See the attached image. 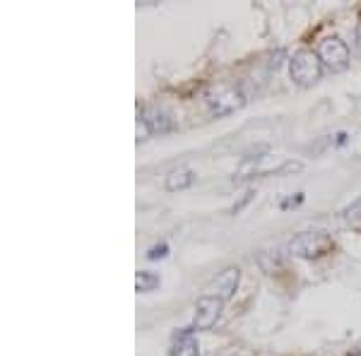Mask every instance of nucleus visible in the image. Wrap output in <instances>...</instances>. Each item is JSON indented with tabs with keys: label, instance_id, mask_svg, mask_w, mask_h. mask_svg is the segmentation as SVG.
<instances>
[{
	"label": "nucleus",
	"instance_id": "f257e3e1",
	"mask_svg": "<svg viewBox=\"0 0 361 356\" xmlns=\"http://www.w3.org/2000/svg\"><path fill=\"white\" fill-rule=\"evenodd\" d=\"M333 248H335V241L325 231H304V233H299V236H294L292 243H289V253L304 260L323 258V255H328Z\"/></svg>",
	"mask_w": 361,
	"mask_h": 356
},
{
	"label": "nucleus",
	"instance_id": "f03ea898",
	"mask_svg": "<svg viewBox=\"0 0 361 356\" xmlns=\"http://www.w3.org/2000/svg\"><path fill=\"white\" fill-rule=\"evenodd\" d=\"M289 75H292V80L299 87L316 85L320 75H323V63H320L316 51H308V49L296 51L292 61H289Z\"/></svg>",
	"mask_w": 361,
	"mask_h": 356
},
{
	"label": "nucleus",
	"instance_id": "7ed1b4c3",
	"mask_svg": "<svg viewBox=\"0 0 361 356\" xmlns=\"http://www.w3.org/2000/svg\"><path fill=\"white\" fill-rule=\"evenodd\" d=\"M207 106L214 116H229L246 104V94L234 85H219L207 92Z\"/></svg>",
	"mask_w": 361,
	"mask_h": 356
},
{
	"label": "nucleus",
	"instance_id": "20e7f679",
	"mask_svg": "<svg viewBox=\"0 0 361 356\" xmlns=\"http://www.w3.org/2000/svg\"><path fill=\"white\" fill-rule=\"evenodd\" d=\"M316 54L330 73H345L349 68V46L340 37H325L318 44Z\"/></svg>",
	"mask_w": 361,
	"mask_h": 356
},
{
	"label": "nucleus",
	"instance_id": "39448f33",
	"mask_svg": "<svg viewBox=\"0 0 361 356\" xmlns=\"http://www.w3.org/2000/svg\"><path fill=\"white\" fill-rule=\"evenodd\" d=\"M224 308V301L217 296L202 294L195 303V318H193V330H212L214 323L219 320Z\"/></svg>",
	"mask_w": 361,
	"mask_h": 356
},
{
	"label": "nucleus",
	"instance_id": "423d86ee",
	"mask_svg": "<svg viewBox=\"0 0 361 356\" xmlns=\"http://www.w3.org/2000/svg\"><path fill=\"white\" fill-rule=\"evenodd\" d=\"M238 282H241V270H238V267H226L224 272H219L217 277L207 284L205 294L217 296V299H222V301H229L231 296L236 294Z\"/></svg>",
	"mask_w": 361,
	"mask_h": 356
},
{
	"label": "nucleus",
	"instance_id": "0eeeda50",
	"mask_svg": "<svg viewBox=\"0 0 361 356\" xmlns=\"http://www.w3.org/2000/svg\"><path fill=\"white\" fill-rule=\"evenodd\" d=\"M140 118L147 123V128H149V133L152 135H164V133H169L173 128V118H171V113H169L166 109H161V106H147L140 113Z\"/></svg>",
	"mask_w": 361,
	"mask_h": 356
},
{
	"label": "nucleus",
	"instance_id": "6e6552de",
	"mask_svg": "<svg viewBox=\"0 0 361 356\" xmlns=\"http://www.w3.org/2000/svg\"><path fill=\"white\" fill-rule=\"evenodd\" d=\"M193 328H185L176 332L171 344V356H200V344H197Z\"/></svg>",
	"mask_w": 361,
	"mask_h": 356
},
{
	"label": "nucleus",
	"instance_id": "1a4fd4ad",
	"mask_svg": "<svg viewBox=\"0 0 361 356\" xmlns=\"http://www.w3.org/2000/svg\"><path fill=\"white\" fill-rule=\"evenodd\" d=\"M195 183V171L188 166H180V168H173L171 173L166 176V190L176 192V190H185Z\"/></svg>",
	"mask_w": 361,
	"mask_h": 356
},
{
	"label": "nucleus",
	"instance_id": "9d476101",
	"mask_svg": "<svg viewBox=\"0 0 361 356\" xmlns=\"http://www.w3.org/2000/svg\"><path fill=\"white\" fill-rule=\"evenodd\" d=\"M159 284H161V279H159V274H154V272H137L135 274V289L140 291V294L154 291Z\"/></svg>",
	"mask_w": 361,
	"mask_h": 356
},
{
	"label": "nucleus",
	"instance_id": "9b49d317",
	"mask_svg": "<svg viewBox=\"0 0 361 356\" xmlns=\"http://www.w3.org/2000/svg\"><path fill=\"white\" fill-rule=\"evenodd\" d=\"M166 253H169V246H166V243H161V246H154L152 250H149V253H147V260L166 258Z\"/></svg>",
	"mask_w": 361,
	"mask_h": 356
},
{
	"label": "nucleus",
	"instance_id": "f8f14e48",
	"mask_svg": "<svg viewBox=\"0 0 361 356\" xmlns=\"http://www.w3.org/2000/svg\"><path fill=\"white\" fill-rule=\"evenodd\" d=\"M347 217H349V219H361V197H359L357 202H354L352 207L347 209Z\"/></svg>",
	"mask_w": 361,
	"mask_h": 356
},
{
	"label": "nucleus",
	"instance_id": "ddd939ff",
	"mask_svg": "<svg viewBox=\"0 0 361 356\" xmlns=\"http://www.w3.org/2000/svg\"><path fill=\"white\" fill-rule=\"evenodd\" d=\"M354 44H357V49L361 54V20L357 22V29H354Z\"/></svg>",
	"mask_w": 361,
	"mask_h": 356
},
{
	"label": "nucleus",
	"instance_id": "4468645a",
	"mask_svg": "<svg viewBox=\"0 0 361 356\" xmlns=\"http://www.w3.org/2000/svg\"><path fill=\"white\" fill-rule=\"evenodd\" d=\"M354 356H361V352H357V354H354Z\"/></svg>",
	"mask_w": 361,
	"mask_h": 356
}]
</instances>
